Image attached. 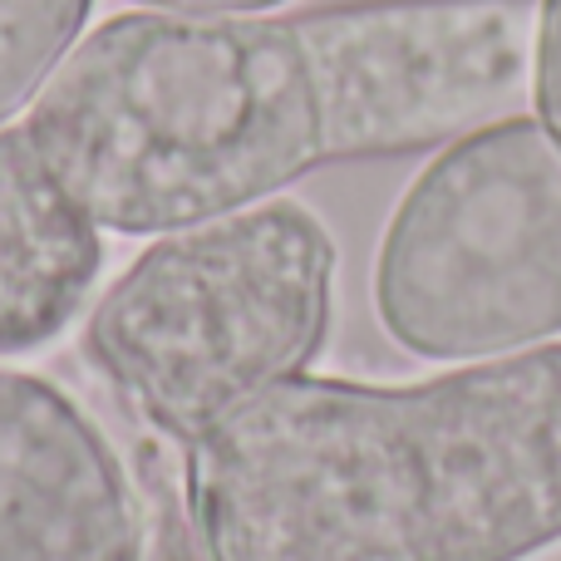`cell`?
<instances>
[{
	"mask_svg": "<svg viewBox=\"0 0 561 561\" xmlns=\"http://www.w3.org/2000/svg\"><path fill=\"white\" fill-rule=\"evenodd\" d=\"M533 65L537 0L148 10L75 39L15 128L104 232L158 237L513 118Z\"/></svg>",
	"mask_w": 561,
	"mask_h": 561,
	"instance_id": "6da1fadb",
	"label": "cell"
},
{
	"mask_svg": "<svg viewBox=\"0 0 561 561\" xmlns=\"http://www.w3.org/2000/svg\"><path fill=\"white\" fill-rule=\"evenodd\" d=\"M203 561H527L561 542V345L419 385L290 375L193 444Z\"/></svg>",
	"mask_w": 561,
	"mask_h": 561,
	"instance_id": "7a4b0ae2",
	"label": "cell"
},
{
	"mask_svg": "<svg viewBox=\"0 0 561 561\" xmlns=\"http://www.w3.org/2000/svg\"><path fill=\"white\" fill-rule=\"evenodd\" d=\"M335 306V242L306 203L163 232L84 320V359L148 428L197 444L242 404L306 375Z\"/></svg>",
	"mask_w": 561,
	"mask_h": 561,
	"instance_id": "3957f363",
	"label": "cell"
},
{
	"mask_svg": "<svg viewBox=\"0 0 561 561\" xmlns=\"http://www.w3.org/2000/svg\"><path fill=\"white\" fill-rule=\"evenodd\" d=\"M375 310L419 359H503L561 335V138L497 118L444 144L379 237Z\"/></svg>",
	"mask_w": 561,
	"mask_h": 561,
	"instance_id": "277c9868",
	"label": "cell"
},
{
	"mask_svg": "<svg viewBox=\"0 0 561 561\" xmlns=\"http://www.w3.org/2000/svg\"><path fill=\"white\" fill-rule=\"evenodd\" d=\"M0 561H148V513L59 385L0 369Z\"/></svg>",
	"mask_w": 561,
	"mask_h": 561,
	"instance_id": "5b68a950",
	"label": "cell"
},
{
	"mask_svg": "<svg viewBox=\"0 0 561 561\" xmlns=\"http://www.w3.org/2000/svg\"><path fill=\"white\" fill-rule=\"evenodd\" d=\"M104 272V227L55 183L20 128H0V355L55 345Z\"/></svg>",
	"mask_w": 561,
	"mask_h": 561,
	"instance_id": "8992f818",
	"label": "cell"
},
{
	"mask_svg": "<svg viewBox=\"0 0 561 561\" xmlns=\"http://www.w3.org/2000/svg\"><path fill=\"white\" fill-rule=\"evenodd\" d=\"M94 0H0V128L75 49Z\"/></svg>",
	"mask_w": 561,
	"mask_h": 561,
	"instance_id": "52a82bcc",
	"label": "cell"
},
{
	"mask_svg": "<svg viewBox=\"0 0 561 561\" xmlns=\"http://www.w3.org/2000/svg\"><path fill=\"white\" fill-rule=\"evenodd\" d=\"M533 94H537V104H542L547 128L561 138V0H537Z\"/></svg>",
	"mask_w": 561,
	"mask_h": 561,
	"instance_id": "ba28073f",
	"label": "cell"
},
{
	"mask_svg": "<svg viewBox=\"0 0 561 561\" xmlns=\"http://www.w3.org/2000/svg\"><path fill=\"white\" fill-rule=\"evenodd\" d=\"M148 10H183V15H247V10H276L286 0H134Z\"/></svg>",
	"mask_w": 561,
	"mask_h": 561,
	"instance_id": "9c48e42d",
	"label": "cell"
}]
</instances>
